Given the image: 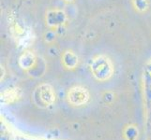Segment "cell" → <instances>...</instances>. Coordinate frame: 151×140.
<instances>
[{
    "label": "cell",
    "mask_w": 151,
    "mask_h": 140,
    "mask_svg": "<svg viewBox=\"0 0 151 140\" xmlns=\"http://www.w3.org/2000/svg\"><path fill=\"white\" fill-rule=\"evenodd\" d=\"M68 100L74 106H82L89 100V93L86 89L80 86L73 87L68 93Z\"/></svg>",
    "instance_id": "6da1fadb"
},
{
    "label": "cell",
    "mask_w": 151,
    "mask_h": 140,
    "mask_svg": "<svg viewBox=\"0 0 151 140\" xmlns=\"http://www.w3.org/2000/svg\"><path fill=\"white\" fill-rule=\"evenodd\" d=\"M40 99L46 105H51L55 100V95L54 92L52 91V88L49 85H42L40 87Z\"/></svg>",
    "instance_id": "7a4b0ae2"
}]
</instances>
